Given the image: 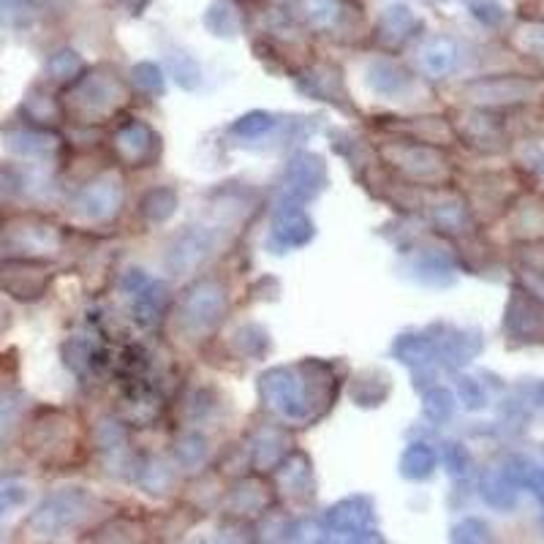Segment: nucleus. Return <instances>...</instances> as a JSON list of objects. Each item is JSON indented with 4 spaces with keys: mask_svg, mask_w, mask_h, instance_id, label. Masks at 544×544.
<instances>
[{
    "mask_svg": "<svg viewBox=\"0 0 544 544\" xmlns=\"http://www.w3.org/2000/svg\"><path fill=\"white\" fill-rule=\"evenodd\" d=\"M403 71L395 68L392 63H376L370 68V85L379 90V93H395V90L403 88Z\"/></svg>",
    "mask_w": 544,
    "mask_h": 544,
    "instance_id": "18",
    "label": "nucleus"
},
{
    "mask_svg": "<svg viewBox=\"0 0 544 544\" xmlns=\"http://www.w3.org/2000/svg\"><path fill=\"white\" fill-rule=\"evenodd\" d=\"M6 316H9V313L3 311V308H0V330H3V327H6Z\"/></svg>",
    "mask_w": 544,
    "mask_h": 544,
    "instance_id": "35",
    "label": "nucleus"
},
{
    "mask_svg": "<svg viewBox=\"0 0 544 544\" xmlns=\"http://www.w3.org/2000/svg\"><path fill=\"white\" fill-rule=\"evenodd\" d=\"M438 224L449 232H463L468 224V213L463 204H444L438 207Z\"/></svg>",
    "mask_w": 544,
    "mask_h": 544,
    "instance_id": "23",
    "label": "nucleus"
},
{
    "mask_svg": "<svg viewBox=\"0 0 544 544\" xmlns=\"http://www.w3.org/2000/svg\"><path fill=\"white\" fill-rule=\"evenodd\" d=\"M9 243L17 251H49L55 243V232L49 226L17 224L9 229Z\"/></svg>",
    "mask_w": 544,
    "mask_h": 544,
    "instance_id": "6",
    "label": "nucleus"
},
{
    "mask_svg": "<svg viewBox=\"0 0 544 544\" xmlns=\"http://www.w3.org/2000/svg\"><path fill=\"white\" fill-rule=\"evenodd\" d=\"M294 6L300 9L302 20L321 30L332 28L340 17L338 0H294Z\"/></svg>",
    "mask_w": 544,
    "mask_h": 544,
    "instance_id": "10",
    "label": "nucleus"
},
{
    "mask_svg": "<svg viewBox=\"0 0 544 544\" xmlns=\"http://www.w3.org/2000/svg\"><path fill=\"white\" fill-rule=\"evenodd\" d=\"M457 63V47L449 39H430L425 47H422V66L430 74H447L452 71Z\"/></svg>",
    "mask_w": 544,
    "mask_h": 544,
    "instance_id": "7",
    "label": "nucleus"
},
{
    "mask_svg": "<svg viewBox=\"0 0 544 544\" xmlns=\"http://www.w3.org/2000/svg\"><path fill=\"white\" fill-rule=\"evenodd\" d=\"M542 398H544V389H542Z\"/></svg>",
    "mask_w": 544,
    "mask_h": 544,
    "instance_id": "37",
    "label": "nucleus"
},
{
    "mask_svg": "<svg viewBox=\"0 0 544 544\" xmlns=\"http://www.w3.org/2000/svg\"><path fill=\"white\" fill-rule=\"evenodd\" d=\"M82 493H58V496L47 498L44 504L36 509V515L30 517V528H36L41 534H55L68 523H74L82 512Z\"/></svg>",
    "mask_w": 544,
    "mask_h": 544,
    "instance_id": "3",
    "label": "nucleus"
},
{
    "mask_svg": "<svg viewBox=\"0 0 544 544\" xmlns=\"http://www.w3.org/2000/svg\"><path fill=\"white\" fill-rule=\"evenodd\" d=\"M482 496L487 498V504L498 506V509H509V506L515 504V485L506 479L504 471L501 474H490L482 482Z\"/></svg>",
    "mask_w": 544,
    "mask_h": 544,
    "instance_id": "16",
    "label": "nucleus"
},
{
    "mask_svg": "<svg viewBox=\"0 0 544 544\" xmlns=\"http://www.w3.org/2000/svg\"><path fill=\"white\" fill-rule=\"evenodd\" d=\"M474 14L479 17V20H485V22L504 20L501 9H498V6H493V3H479V6H474Z\"/></svg>",
    "mask_w": 544,
    "mask_h": 544,
    "instance_id": "33",
    "label": "nucleus"
},
{
    "mask_svg": "<svg viewBox=\"0 0 544 544\" xmlns=\"http://www.w3.org/2000/svg\"><path fill=\"white\" fill-rule=\"evenodd\" d=\"M9 147L20 156H44L55 147V139L41 131H14L9 134Z\"/></svg>",
    "mask_w": 544,
    "mask_h": 544,
    "instance_id": "14",
    "label": "nucleus"
},
{
    "mask_svg": "<svg viewBox=\"0 0 544 544\" xmlns=\"http://www.w3.org/2000/svg\"><path fill=\"white\" fill-rule=\"evenodd\" d=\"M207 248H210V243H207V237H204V234L199 232L183 234V237L175 243V248H172V253H169V264L177 267V270L194 267L196 262H202Z\"/></svg>",
    "mask_w": 544,
    "mask_h": 544,
    "instance_id": "9",
    "label": "nucleus"
},
{
    "mask_svg": "<svg viewBox=\"0 0 544 544\" xmlns=\"http://www.w3.org/2000/svg\"><path fill=\"white\" fill-rule=\"evenodd\" d=\"M207 28L218 33V36H234L240 30V14L234 9L232 0H215L213 6L207 9Z\"/></svg>",
    "mask_w": 544,
    "mask_h": 544,
    "instance_id": "11",
    "label": "nucleus"
},
{
    "mask_svg": "<svg viewBox=\"0 0 544 544\" xmlns=\"http://www.w3.org/2000/svg\"><path fill=\"white\" fill-rule=\"evenodd\" d=\"M25 501V487L17 482H0V515H6L11 506H20Z\"/></svg>",
    "mask_w": 544,
    "mask_h": 544,
    "instance_id": "26",
    "label": "nucleus"
},
{
    "mask_svg": "<svg viewBox=\"0 0 544 544\" xmlns=\"http://www.w3.org/2000/svg\"><path fill=\"white\" fill-rule=\"evenodd\" d=\"M528 485L534 487L536 496H539V498H542V501H544V471H539V474L531 476V482H528Z\"/></svg>",
    "mask_w": 544,
    "mask_h": 544,
    "instance_id": "34",
    "label": "nucleus"
},
{
    "mask_svg": "<svg viewBox=\"0 0 544 544\" xmlns=\"http://www.w3.org/2000/svg\"><path fill=\"white\" fill-rule=\"evenodd\" d=\"M509 327L517 332V335H536V332L544 327V308L539 302L528 300H517L509 311Z\"/></svg>",
    "mask_w": 544,
    "mask_h": 544,
    "instance_id": "8",
    "label": "nucleus"
},
{
    "mask_svg": "<svg viewBox=\"0 0 544 544\" xmlns=\"http://www.w3.org/2000/svg\"><path fill=\"white\" fill-rule=\"evenodd\" d=\"M221 311H224V294L210 283L196 286L194 292L185 297L183 316L188 327H207V324L221 319Z\"/></svg>",
    "mask_w": 544,
    "mask_h": 544,
    "instance_id": "4",
    "label": "nucleus"
},
{
    "mask_svg": "<svg viewBox=\"0 0 544 544\" xmlns=\"http://www.w3.org/2000/svg\"><path fill=\"white\" fill-rule=\"evenodd\" d=\"M539 9H542V14H544V0H539Z\"/></svg>",
    "mask_w": 544,
    "mask_h": 544,
    "instance_id": "36",
    "label": "nucleus"
},
{
    "mask_svg": "<svg viewBox=\"0 0 544 544\" xmlns=\"http://www.w3.org/2000/svg\"><path fill=\"white\" fill-rule=\"evenodd\" d=\"M147 145H150V131L142 126H128L117 136V150L126 161H142L147 156Z\"/></svg>",
    "mask_w": 544,
    "mask_h": 544,
    "instance_id": "15",
    "label": "nucleus"
},
{
    "mask_svg": "<svg viewBox=\"0 0 544 544\" xmlns=\"http://www.w3.org/2000/svg\"><path fill=\"white\" fill-rule=\"evenodd\" d=\"M447 466L452 474H466V468L471 466V457H468L466 447L452 444V447L447 449Z\"/></svg>",
    "mask_w": 544,
    "mask_h": 544,
    "instance_id": "31",
    "label": "nucleus"
},
{
    "mask_svg": "<svg viewBox=\"0 0 544 544\" xmlns=\"http://www.w3.org/2000/svg\"><path fill=\"white\" fill-rule=\"evenodd\" d=\"M460 392H463V400H466L471 408L485 406V392H482V387H479L476 381L463 379V384H460Z\"/></svg>",
    "mask_w": 544,
    "mask_h": 544,
    "instance_id": "32",
    "label": "nucleus"
},
{
    "mask_svg": "<svg viewBox=\"0 0 544 544\" xmlns=\"http://www.w3.org/2000/svg\"><path fill=\"white\" fill-rule=\"evenodd\" d=\"M17 411H20V400L3 392V395H0V438L9 433L11 422L17 417Z\"/></svg>",
    "mask_w": 544,
    "mask_h": 544,
    "instance_id": "28",
    "label": "nucleus"
},
{
    "mask_svg": "<svg viewBox=\"0 0 544 544\" xmlns=\"http://www.w3.org/2000/svg\"><path fill=\"white\" fill-rule=\"evenodd\" d=\"M542 88V82L528 77H496L474 82L468 93L482 104H520V101H531L539 96Z\"/></svg>",
    "mask_w": 544,
    "mask_h": 544,
    "instance_id": "1",
    "label": "nucleus"
},
{
    "mask_svg": "<svg viewBox=\"0 0 544 544\" xmlns=\"http://www.w3.org/2000/svg\"><path fill=\"white\" fill-rule=\"evenodd\" d=\"M79 66H82V63H79V55L68 52V49H63L58 55H52V60H49V71H52V77L58 79H71L79 71Z\"/></svg>",
    "mask_w": 544,
    "mask_h": 544,
    "instance_id": "24",
    "label": "nucleus"
},
{
    "mask_svg": "<svg viewBox=\"0 0 544 544\" xmlns=\"http://www.w3.org/2000/svg\"><path fill=\"white\" fill-rule=\"evenodd\" d=\"M433 466H436V455H433V449L425 447V444H414V447L403 455V474L411 476V479L428 476L430 471H433Z\"/></svg>",
    "mask_w": 544,
    "mask_h": 544,
    "instance_id": "17",
    "label": "nucleus"
},
{
    "mask_svg": "<svg viewBox=\"0 0 544 544\" xmlns=\"http://www.w3.org/2000/svg\"><path fill=\"white\" fill-rule=\"evenodd\" d=\"M455 539L460 542H479V539H487V525L479 523V520H466L455 528Z\"/></svg>",
    "mask_w": 544,
    "mask_h": 544,
    "instance_id": "29",
    "label": "nucleus"
},
{
    "mask_svg": "<svg viewBox=\"0 0 544 544\" xmlns=\"http://www.w3.org/2000/svg\"><path fill=\"white\" fill-rule=\"evenodd\" d=\"M452 395H449L447 389H433L428 398H425V411H428V417L438 419V422H444V419L452 417Z\"/></svg>",
    "mask_w": 544,
    "mask_h": 544,
    "instance_id": "20",
    "label": "nucleus"
},
{
    "mask_svg": "<svg viewBox=\"0 0 544 544\" xmlns=\"http://www.w3.org/2000/svg\"><path fill=\"white\" fill-rule=\"evenodd\" d=\"M136 82L142 85L150 93H161L164 90V77H161V71H158L153 63H145V66H136Z\"/></svg>",
    "mask_w": 544,
    "mask_h": 544,
    "instance_id": "25",
    "label": "nucleus"
},
{
    "mask_svg": "<svg viewBox=\"0 0 544 544\" xmlns=\"http://www.w3.org/2000/svg\"><path fill=\"white\" fill-rule=\"evenodd\" d=\"M272 126V120L264 112H256V115H248L243 117L237 126H234V131L237 134H259V131H267V128Z\"/></svg>",
    "mask_w": 544,
    "mask_h": 544,
    "instance_id": "30",
    "label": "nucleus"
},
{
    "mask_svg": "<svg viewBox=\"0 0 544 544\" xmlns=\"http://www.w3.org/2000/svg\"><path fill=\"white\" fill-rule=\"evenodd\" d=\"M47 283V272L41 270L39 264L25 262V259H11V262L0 264V289L11 294L14 300H39L41 294L47 292Z\"/></svg>",
    "mask_w": 544,
    "mask_h": 544,
    "instance_id": "2",
    "label": "nucleus"
},
{
    "mask_svg": "<svg viewBox=\"0 0 544 544\" xmlns=\"http://www.w3.org/2000/svg\"><path fill=\"white\" fill-rule=\"evenodd\" d=\"M25 115L33 120V123H47L49 117L55 115V104L52 98L44 96V93H30L25 98Z\"/></svg>",
    "mask_w": 544,
    "mask_h": 544,
    "instance_id": "21",
    "label": "nucleus"
},
{
    "mask_svg": "<svg viewBox=\"0 0 544 544\" xmlns=\"http://www.w3.org/2000/svg\"><path fill=\"white\" fill-rule=\"evenodd\" d=\"M117 202H120V188L117 183H96L88 185L77 199V210H82L85 215H93V218H104V215L115 213Z\"/></svg>",
    "mask_w": 544,
    "mask_h": 544,
    "instance_id": "5",
    "label": "nucleus"
},
{
    "mask_svg": "<svg viewBox=\"0 0 544 544\" xmlns=\"http://www.w3.org/2000/svg\"><path fill=\"white\" fill-rule=\"evenodd\" d=\"M517 44H520L525 52H534V55L544 58V22H531V25L520 28Z\"/></svg>",
    "mask_w": 544,
    "mask_h": 544,
    "instance_id": "22",
    "label": "nucleus"
},
{
    "mask_svg": "<svg viewBox=\"0 0 544 544\" xmlns=\"http://www.w3.org/2000/svg\"><path fill=\"white\" fill-rule=\"evenodd\" d=\"M172 210H175V194L166 188H156L142 199V213L153 221H164L166 215H172Z\"/></svg>",
    "mask_w": 544,
    "mask_h": 544,
    "instance_id": "19",
    "label": "nucleus"
},
{
    "mask_svg": "<svg viewBox=\"0 0 544 544\" xmlns=\"http://www.w3.org/2000/svg\"><path fill=\"white\" fill-rule=\"evenodd\" d=\"M313 226L311 221L300 213L292 215H283L281 224L275 226V237H278V243H283L286 248H294V245H302L311 240Z\"/></svg>",
    "mask_w": 544,
    "mask_h": 544,
    "instance_id": "12",
    "label": "nucleus"
},
{
    "mask_svg": "<svg viewBox=\"0 0 544 544\" xmlns=\"http://www.w3.org/2000/svg\"><path fill=\"white\" fill-rule=\"evenodd\" d=\"M17 185H20L17 172H14L11 166L0 164V207H6V204L14 199V194H17Z\"/></svg>",
    "mask_w": 544,
    "mask_h": 544,
    "instance_id": "27",
    "label": "nucleus"
},
{
    "mask_svg": "<svg viewBox=\"0 0 544 544\" xmlns=\"http://www.w3.org/2000/svg\"><path fill=\"white\" fill-rule=\"evenodd\" d=\"M417 28V17H414V11L403 6V3H395V6H389L384 11V17H381V30L387 33L389 39H406L411 30Z\"/></svg>",
    "mask_w": 544,
    "mask_h": 544,
    "instance_id": "13",
    "label": "nucleus"
}]
</instances>
